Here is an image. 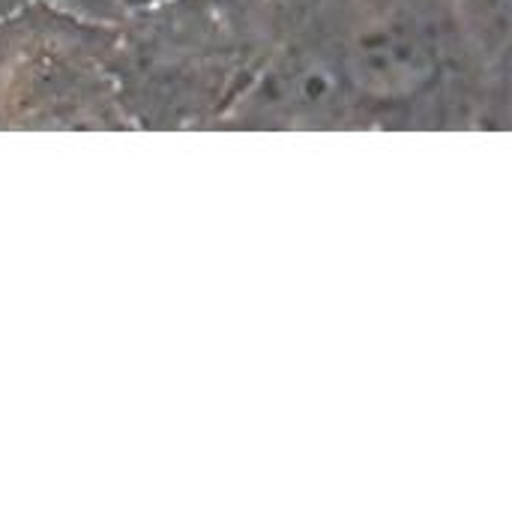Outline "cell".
Masks as SVG:
<instances>
[{"label": "cell", "instance_id": "1", "mask_svg": "<svg viewBox=\"0 0 512 512\" xmlns=\"http://www.w3.org/2000/svg\"><path fill=\"white\" fill-rule=\"evenodd\" d=\"M351 84L378 102L420 93L438 72L429 39L408 21L384 18L363 27L348 45Z\"/></svg>", "mask_w": 512, "mask_h": 512}, {"label": "cell", "instance_id": "2", "mask_svg": "<svg viewBox=\"0 0 512 512\" xmlns=\"http://www.w3.org/2000/svg\"><path fill=\"white\" fill-rule=\"evenodd\" d=\"M483 12H495L498 24H507V12H510V0H474Z\"/></svg>", "mask_w": 512, "mask_h": 512}]
</instances>
